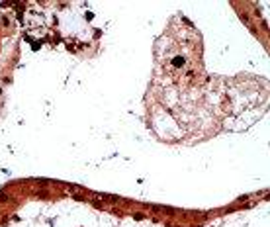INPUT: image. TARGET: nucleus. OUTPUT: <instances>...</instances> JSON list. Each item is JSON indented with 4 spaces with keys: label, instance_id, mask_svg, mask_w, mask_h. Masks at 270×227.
<instances>
[{
    "label": "nucleus",
    "instance_id": "1",
    "mask_svg": "<svg viewBox=\"0 0 270 227\" xmlns=\"http://www.w3.org/2000/svg\"><path fill=\"white\" fill-rule=\"evenodd\" d=\"M174 65H176V67H182V65H184V59H182V57H176V59H174Z\"/></svg>",
    "mask_w": 270,
    "mask_h": 227
}]
</instances>
